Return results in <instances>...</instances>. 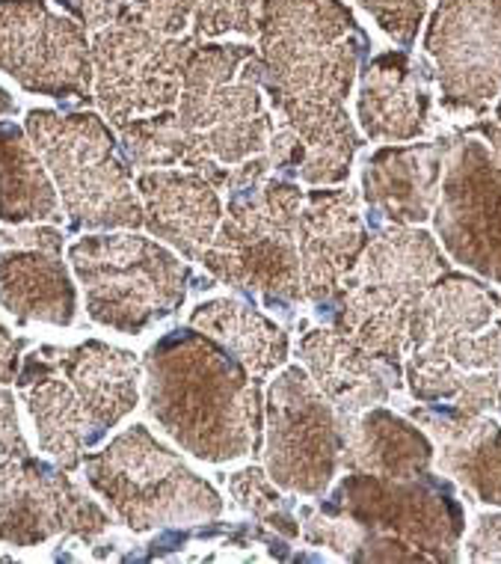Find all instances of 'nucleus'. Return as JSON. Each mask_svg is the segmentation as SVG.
Wrapping results in <instances>:
<instances>
[{
    "instance_id": "obj_10",
    "label": "nucleus",
    "mask_w": 501,
    "mask_h": 564,
    "mask_svg": "<svg viewBox=\"0 0 501 564\" xmlns=\"http://www.w3.org/2000/svg\"><path fill=\"white\" fill-rule=\"evenodd\" d=\"M318 508L353 520L366 532L395 538L427 562H460L466 511L454 487L434 473L415 478L347 473Z\"/></svg>"
},
{
    "instance_id": "obj_29",
    "label": "nucleus",
    "mask_w": 501,
    "mask_h": 564,
    "mask_svg": "<svg viewBox=\"0 0 501 564\" xmlns=\"http://www.w3.org/2000/svg\"><path fill=\"white\" fill-rule=\"evenodd\" d=\"M119 149L131 166H140V170L184 166V170L203 173L217 191L235 194V170L220 166L205 152L199 137L184 126L175 108L137 117L126 126H119Z\"/></svg>"
},
{
    "instance_id": "obj_34",
    "label": "nucleus",
    "mask_w": 501,
    "mask_h": 564,
    "mask_svg": "<svg viewBox=\"0 0 501 564\" xmlns=\"http://www.w3.org/2000/svg\"><path fill=\"white\" fill-rule=\"evenodd\" d=\"M196 0H134L122 19H131L161 36H184L193 24Z\"/></svg>"
},
{
    "instance_id": "obj_31",
    "label": "nucleus",
    "mask_w": 501,
    "mask_h": 564,
    "mask_svg": "<svg viewBox=\"0 0 501 564\" xmlns=\"http://www.w3.org/2000/svg\"><path fill=\"white\" fill-rule=\"evenodd\" d=\"M229 494L235 506L252 514L261 525L273 529L276 535L297 541L299 538V517L291 514L288 499L282 497L276 481L268 476L264 467H243L229 476Z\"/></svg>"
},
{
    "instance_id": "obj_32",
    "label": "nucleus",
    "mask_w": 501,
    "mask_h": 564,
    "mask_svg": "<svg viewBox=\"0 0 501 564\" xmlns=\"http://www.w3.org/2000/svg\"><path fill=\"white\" fill-rule=\"evenodd\" d=\"M264 7L268 0H196L193 36L203 42L238 33L247 40H259Z\"/></svg>"
},
{
    "instance_id": "obj_39",
    "label": "nucleus",
    "mask_w": 501,
    "mask_h": 564,
    "mask_svg": "<svg viewBox=\"0 0 501 564\" xmlns=\"http://www.w3.org/2000/svg\"><path fill=\"white\" fill-rule=\"evenodd\" d=\"M28 341L15 339L3 324H0V383H15V375L21 369V350Z\"/></svg>"
},
{
    "instance_id": "obj_4",
    "label": "nucleus",
    "mask_w": 501,
    "mask_h": 564,
    "mask_svg": "<svg viewBox=\"0 0 501 564\" xmlns=\"http://www.w3.org/2000/svg\"><path fill=\"white\" fill-rule=\"evenodd\" d=\"M451 268L443 247L422 226H389L371 238L336 301L333 327L377 360L404 369L410 322L439 273Z\"/></svg>"
},
{
    "instance_id": "obj_14",
    "label": "nucleus",
    "mask_w": 501,
    "mask_h": 564,
    "mask_svg": "<svg viewBox=\"0 0 501 564\" xmlns=\"http://www.w3.org/2000/svg\"><path fill=\"white\" fill-rule=\"evenodd\" d=\"M0 72L36 96L92 98L87 30L48 0H0Z\"/></svg>"
},
{
    "instance_id": "obj_33",
    "label": "nucleus",
    "mask_w": 501,
    "mask_h": 564,
    "mask_svg": "<svg viewBox=\"0 0 501 564\" xmlns=\"http://www.w3.org/2000/svg\"><path fill=\"white\" fill-rule=\"evenodd\" d=\"M359 3L380 24L385 36H392L404 48L413 45L431 10V0H359Z\"/></svg>"
},
{
    "instance_id": "obj_28",
    "label": "nucleus",
    "mask_w": 501,
    "mask_h": 564,
    "mask_svg": "<svg viewBox=\"0 0 501 564\" xmlns=\"http://www.w3.org/2000/svg\"><path fill=\"white\" fill-rule=\"evenodd\" d=\"M63 203L28 128L0 119V224H59Z\"/></svg>"
},
{
    "instance_id": "obj_36",
    "label": "nucleus",
    "mask_w": 501,
    "mask_h": 564,
    "mask_svg": "<svg viewBox=\"0 0 501 564\" xmlns=\"http://www.w3.org/2000/svg\"><path fill=\"white\" fill-rule=\"evenodd\" d=\"M469 562H501V514H478L466 538Z\"/></svg>"
},
{
    "instance_id": "obj_16",
    "label": "nucleus",
    "mask_w": 501,
    "mask_h": 564,
    "mask_svg": "<svg viewBox=\"0 0 501 564\" xmlns=\"http://www.w3.org/2000/svg\"><path fill=\"white\" fill-rule=\"evenodd\" d=\"M110 517L68 478V469L36 457L0 460V544L39 546L57 535L92 541Z\"/></svg>"
},
{
    "instance_id": "obj_3",
    "label": "nucleus",
    "mask_w": 501,
    "mask_h": 564,
    "mask_svg": "<svg viewBox=\"0 0 501 564\" xmlns=\"http://www.w3.org/2000/svg\"><path fill=\"white\" fill-rule=\"evenodd\" d=\"M406 390L418 404L501 413V292L462 271L439 273L410 322Z\"/></svg>"
},
{
    "instance_id": "obj_2",
    "label": "nucleus",
    "mask_w": 501,
    "mask_h": 564,
    "mask_svg": "<svg viewBox=\"0 0 501 564\" xmlns=\"http://www.w3.org/2000/svg\"><path fill=\"white\" fill-rule=\"evenodd\" d=\"M145 413L205 464L261 457L264 399L259 380L220 339L175 327L143 357Z\"/></svg>"
},
{
    "instance_id": "obj_22",
    "label": "nucleus",
    "mask_w": 501,
    "mask_h": 564,
    "mask_svg": "<svg viewBox=\"0 0 501 564\" xmlns=\"http://www.w3.org/2000/svg\"><path fill=\"white\" fill-rule=\"evenodd\" d=\"M410 419L427 429L445 476L478 502L501 508V422L487 413L469 416L448 404H418L410 408Z\"/></svg>"
},
{
    "instance_id": "obj_40",
    "label": "nucleus",
    "mask_w": 501,
    "mask_h": 564,
    "mask_svg": "<svg viewBox=\"0 0 501 564\" xmlns=\"http://www.w3.org/2000/svg\"><path fill=\"white\" fill-rule=\"evenodd\" d=\"M469 134H481L483 143L490 147V152L501 161V105H495V113L490 119H481L469 128Z\"/></svg>"
},
{
    "instance_id": "obj_38",
    "label": "nucleus",
    "mask_w": 501,
    "mask_h": 564,
    "mask_svg": "<svg viewBox=\"0 0 501 564\" xmlns=\"http://www.w3.org/2000/svg\"><path fill=\"white\" fill-rule=\"evenodd\" d=\"M30 446L19 425L15 395L0 383V457H28Z\"/></svg>"
},
{
    "instance_id": "obj_27",
    "label": "nucleus",
    "mask_w": 501,
    "mask_h": 564,
    "mask_svg": "<svg viewBox=\"0 0 501 564\" xmlns=\"http://www.w3.org/2000/svg\"><path fill=\"white\" fill-rule=\"evenodd\" d=\"M187 324L220 339L250 369L255 380L268 378L288 362V333L252 303H243L238 297H214V301L196 303L187 315Z\"/></svg>"
},
{
    "instance_id": "obj_41",
    "label": "nucleus",
    "mask_w": 501,
    "mask_h": 564,
    "mask_svg": "<svg viewBox=\"0 0 501 564\" xmlns=\"http://www.w3.org/2000/svg\"><path fill=\"white\" fill-rule=\"evenodd\" d=\"M12 113H19V101H15L7 89L0 87V119L12 117Z\"/></svg>"
},
{
    "instance_id": "obj_25",
    "label": "nucleus",
    "mask_w": 501,
    "mask_h": 564,
    "mask_svg": "<svg viewBox=\"0 0 501 564\" xmlns=\"http://www.w3.org/2000/svg\"><path fill=\"white\" fill-rule=\"evenodd\" d=\"M0 306L19 324H75L77 289L63 253L36 247H3Z\"/></svg>"
},
{
    "instance_id": "obj_42",
    "label": "nucleus",
    "mask_w": 501,
    "mask_h": 564,
    "mask_svg": "<svg viewBox=\"0 0 501 564\" xmlns=\"http://www.w3.org/2000/svg\"><path fill=\"white\" fill-rule=\"evenodd\" d=\"M0 562H7V558H0Z\"/></svg>"
},
{
    "instance_id": "obj_5",
    "label": "nucleus",
    "mask_w": 501,
    "mask_h": 564,
    "mask_svg": "<svg viewBox=\"0 0 501 564\" xmlns=\"http://www.w3.org/2000/svg\"><path fill=\"white\" fill-rule=\"evenodd\" d=\"M30 140L57 185L75 232H116L145 226L143 205L113 131L98 113L28 110Z\"/></svg>"
},
{
    "instance_id": "obj_24",
    "label": "nucleus",
    "mask_w": 501,
    "mask_h": 564,
    "mask_svg": "<svg viewBox=\"0 0 501 564\" xmlns=\"http://www.w3.org/2000/svg\"><path fill=\"white\" fill-rule=\"evenodd\" d=\"M42 350L75 387L77 399L84 401L101 437H107V431L116 429L128 413H134L140 401L143 366L131 350L116 348L101 339H87L72 348L42 345Z\"/></svg>"
},
{
    "instance_id": "obj_6",
    "label": "nucleus",
    "mask_w": 501,
    "mask_h": 564,
    "mask_svg": "<svg viewBox=\"0 0 501 564\" xmlns=\"http://www.w3.org/2000/svg\"><path fill=\"white\" fill-rule=\"evenodd\" d=\"M299 205V185L280 175L235 191L199 259L205 271L235 292L259 297L268 310H294L306 301L297 256Z\"/></svg>"
},
{
    "instance_id": "obj_35",
    "label": "nucleus",
    "mask_w": 501,
    "mask_h": 564,
    "mask_svg": "<svg viewBox=\"0 0 501 564\" xmlns=\"http://www.w3.org/2000/svg\"><path fill=\"white\" fill-rule=\"evenodd\" d=\"M59 3H66L68 12L84 24V30L98 33L122 19L134 0H59Z\"/></svg>"
},
{
    "instance_id": "obj_26",
    "label": "nucleus",
    "mask_w": 501,
    "mask_h": 564,
    "mask_svg": "<svg viewBox=\"0 0 501 564\" xmlns=\"http://www.w3.org/2000/svg\"><path fill=\"white\" fill-rule=\"evenodd\" d=\"M436 460L434 440L410 419L385 408H368L347 425L341 469L374 473L385 478H415L431 473Z\"/></svg>"
},
{
    "instance_id": "obj_7",
    "label": "nucleus",
    "mask_w": 501,
    "mask_h": 564,
    "mask_svg": "<svg viewBox=\"0 0 501 564\" xmlns=\"http://www.w3.org/2000/svg\"><path fill=\"white\" fill-rule=\"evenodd\" d=\"M89 487L134 535L199 525L222 514V497L145 425L116 434L84 464Z\"/></svg>"
},
{
    "instance_id": "obj_19",
    "label": "nucleus",
    "mask_w": 501,
    "mask_h": 564,
    "mask_svg": "<svg viewBox=\"0 0 501 564\" xmlns=\"http://www.w3.org/2000/svg\"><path fill=\"white\" fill-rule=\"evenodd\" d=\"M454 137L434 143L383 147L362 170V199L392 226H422L434 217L443 185L445 158Z\"/></svg>"
},
{
    "instance_id": "obj_23",
    "label": "nucleus",
    "mask_w": 501,
    "mask_h": 564,
    "mask_svg": "<svg viewBox=\"0 0 501 564\" xmlns=\"http://www.w3.org/2000/svg\"><path fill=\"white\" fill-rule=\"evenodd\" d=\"M357 122L368 140L406 143L431 126L427 75L406 51H383L368 59L357 96Z\"/></svg>"
},
{
    "instance_id": "obj_21",
    "label": "nucleus",
    "mask_w": 501,
    "mask_h": 564,
    "mask_svg": "<svg viewBox=\"0 0 501 564\" xmlns=\"http://www.w3.org/2000/svg\"><path fill=\"white\" fill-rule=\"evenodd\" d=\"M15 387L33 419L39 448L68 473L84 467V455L105 437L92 425L84 401L77 399L75 387L45 350L36 348L24 357L15 375Z\"/></svg>"
},
{
    "instance_id": "obj_15",
    "label": "nucleus",
    "mask_w": 501,
    "mask_h": 564,
    "mask_svg": "<svg viewBox=\"0 0 501 564\" xmlns=\"http://www.w3.org/2000/svg\"><path fill=\"white\" fill-rule=\"evenodd\" d=\"M448 113L501 105V0H439L424 33Z\"/></svg>"
},
{
    "instance_id": "obj_11",
    "label": "nucleus",
    "mask_w": 501,
    "mask_h": 564,
    "mask_svg": "<svg viewBox=\"0 0 501 564\" xmlns=\"http://www.w3.org/2000/svg\"><path fill=\"white\" fill-rule=\"evenodd\" d=\"M347 422L303 366H282L264 399L261 457L268 476L294 497H324L341 469Z\"/></svg>"
},
{
    "instance_id": "obj_37",
    "label": "nucleus",
    "mask_w": 501,
    "mask_h": 564,
    "mask_svg": "<svg viewBox=\"0 0 501 564\" xmlns=\"http://www.w3.org/2000/svg\"><path fill=\"white\" fill-rule=\"evenodd\" d=\"M63 232L51 224H28V226H0V247H36L63 253Z\"/></svg>"
},
{
    "instance_id": "obj_17",
    "label": "nucleus",
    "mask_w": 501,
    "mask_h": 564,
    "mask_svg": "<svg viewBox=\"0 0 501 564\" xmlns=\"http://www.w3.org/2000/svg\"><path fill=\"white\" fill-rule=\"evenodd\" d=\"M371 243L359 208V194L350 187L303 191L297 217V256L303 297L320 312L336 301L341 282Z\"/></svg>"
},
{
    "instance_id": "obj_8",
    "label": "nucleus",
    "mask_w": 501,
    "mask_h": 564,
    "mask_svg": "<svg viewBox=\"0 0 501 564\" xmlns=\"http://www.w3.org/2000/svg\"><path fill=\"white\" fill-rule=\"evenodd\" d=\"M175 113L220 166L238 170L264 155L280 117L270 105L259 48L199 42L184 66Z\"/></svg>"
},
{
    "instance_id": "obj_13",
    "label": "nucleus",
    "mask_w": 501,
    "mask_h": 564,
    "mask_svg": "<svg viewBox=\"0 0 501 564\" xmlns=\"http://www.w3.org/2000/svg\"><path fill=\"white\" fill-rule=\"evenodd\" d=\"M431 220L454 264L501 285V161L483 140L454 137Z\"/></svg>"
},
{
    "instance_id": "obj_12",
    "label": "nucleus",
    "mask_w": 501,
    "mask_h": 564,
    "mask_svg": "<svg viewBox=\"0 0 501 564\" xmlns=\"http://www.w3.org/2000/svg\"><path fill=\"white\" fill-rule=\"evenodd\" d=\"M196 36H161L131 19H119L110 28L92 33V101L110 119L126 126L137 117L173 110L182 96L184 66Z\"/></svg>"
},
{
    "instance_id": "obj_1",
    "label": "nucleus",
    "mask_w": 501,
    "mask_h": 564,
    "mask_svg": "<svg viewBox=\"0 0 501 564\" xmlns=\"http://www.w3.org/2000/svg\"><path fill=\"white\" fill-rule=\"evenodd\" d=\"M368 36L341 0H268L259 54L273 110L303 140L299 178L312 187L341 185L362 149L347 117Z\"/></svg>"
},
{
    "instance_id": "obj_18",
    "label": "nucleus",
    "mask_w": 501,
    "mask_h": 564,
    "mask_svg": "<svg viewBox=\"0 0 501 564\" xmlns=\"http://www.w3.org/2000/svg\"><path fill=\"white\" fill-rule=\"evenodd\" d=\"M297 357L347 425L368 408L385 404L392 390H401L404 369L377 360L338 327H312L303 333Z\"/></svg>"
},
{
    "instance_id": "obj_20",
    "label": "nucleus",
    "mask_w": 501,
    "mask_h": 564,
    "mask_svg": "<svg viewBox=\"0 0 501 564\" xmlns=\"http://www.w3.org/2000/svg\"><path fill=\"white\" fill-rule=\"evenodd\" d=\"M145 229L175 253L199 262L222 220L220 191L196 170H143L137 175Z\"/></svg>"
},
{
    "instance_id": "obj_9",
    "label": "nucleus",
    "mask_w": 501,
    "mask_h": 564,
    "mask_svg": "<svg viewBox=\"0 0 501 564\" xmlns=\"http://www.w3.org/2000/svg\"><path fill=\"white\" fill-rule=\"evenodd\" d=\"M68 264L84 285L89 318L126 336L182 310L193 280L170 247L131 229L84 235L68 247Z\"/></svg>"
},
{
    "instance_id": "obj_30",
    "label": "nucleus",
    "mask_w": 501,
    "mask_h": 564,
    "mask_svg": "<svg viewBox=\"0 0 501 564\" xmlns=\"http://www.w3.org/2000/svg\"><path fill=\"white\" fill-rule=\"evenodd\" d=\"M303 541L312 546H327L350 562H427L418 550L401 544L395 538L366 532L347 517L329 514L324 508L299 506Z\"/></svg>"
}]
</instances>
